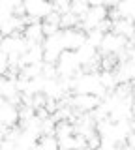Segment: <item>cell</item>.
<instances>
[{
  "label": "cell",
  "mask_w": 135,
  "mask_h": 150,
  "mask_svg": "<svg viewBox=\"0 0 135 150\" xmlns=\"http://www.w3.org/2000/svg\"><path fill=\"white\" fill-rule=\"evenodd\" d=\"M57 71L58 77H75V75L81 71V64H79L77 56L73 51H64L62 54L58 56L57 60Z\"/></svg>",
  "instance_id": "cell-1"
},
{
  "label": "cell",
  "mask_w": 135,
  "mask_h": 150,
  "mask_svg": "<svg viewBox=\"0 0 135 150\" xmlns=\"http://www.w3.org/2000/svg\"><path fill=\"white\" fill-rule=\"evenodd\" d=\"M26 49H28V43L25 41L23 34L0 38V51L6 56H21V54L26 53Z\"/></svg>",
  "instance_id": "cell-2"
},
{
  "label": "cell",
  "mask_w": 135,
  "mask_h": 150,
  "mask_svg": "<svg viewBox=\"0 0 135 150\" xmlns=\"http://www.w3.org/2000/svg\"><path fill=\"white\" fill-rule=\"evenodd\" d=\"M41 49H43V62L45 64H57L58 56L64 53V45L62 40H60V32L51 38H45L43 43H41Z\"/></svg>",
  "instance_id": "cell-3"
},
{
  "label": "cell",
  "mask_w": 135,
  "mask_h": 150,
  "mask_svg": "<svg viewBox=\"0 0 135 150\" xmlns=\"http://www.w3.org/2000/svg\"><path fill=\"white\" fill-rule=\"evenodd\" d=\"M100 105V100L90 94H71L69 96V107L77 115H88Z\"/></svg>",
  "instance_id": "cell-4"
},
{
  "label": "cell",
  "mask_w": 135,
  "mask_h": 150,
  "mask_svg": "<svg viewBox=\"0 0 135 150\" xmlns=\"http://www.w3.org/2000/svg\"><path fill=\"white\" fill-rule=\"evenodd\" d=\"M126 43H128L126 38L115 34V32H107V34H103V40H101L100 54H116L126 47Z\"/></svg>",
  "instance_id": "cell-5"
},
{
  "label": "cell",
  "mask_w": 135,
  "mask_h": 150,
  "mask_svg": "<svg viewBox=\"0 0 135 150\" xmlns=\"http://www.w3.org/2000/svg\"><path fill=\"white\" fill-rule=\"evenodd\" d=\"M60 40H62L64 51H75L85 43V32L79 28H69V30H60Z\"/></svg>",
  "instance_id": "cell-6"
},
{
  "label": "cell",
  "mask_w": 135,
  "mask_h": 150,
  "mask_svg": "<svg viewBox=\"0 0 135 150\" xmlns=\"http://www.w3.org/2000/svg\"><path fill=\"white\" fill-rule=\"evenodd\" d=\"M25 6V13L26 17H32V19H45L51 13V2H45V0H26L23 2Z\"/></svg>",
  "instance_id": "cell-7"
},
{
  "label": "cell",
  "mask_w": 135,
  "mask_h": 150,
  "mask_svg": "<svg viewBox=\"0 0 135 150\" xmlns=\"http://www.w3.org/2000/svg\"><path fill=\"white\" fill-rule=\"evenodd\" d=\"M113 73H115V79H116V84H120V83H133V77H135V64H133V60H126V62L118 64Z\"/></svg>",
  "instance_id": "cell-8"
},
{
  "label": "cell",
  "mask_w": 135,
  "mask_h": 150,
  "mask_svg": "<svg viewBox=\"0 0 135 150\" xmlns=\"http://www.w3.org/2000/svg\"><path fill=\"white\" fill-rule=\"evenodd\" d=\"M23 38L28 45H41L43 43V32H41V21L32 23V25H26L23 28Z\"/></svg>",
  "instance_id": "cell-9"
},
{
  "label": "cell",
  "mask_w": 135,
  "mask_h": 150,
  "mask_svg": "<svg viewBox=\"0 0 135 150\" xmlns=\"http://www.w3.org/2000/svg\"><path fill=\"white\" fill-rule=\"evenodd\" d=\"M19 62H21V68L23 66H32V64H41L43 62V49H41V45H28L26 53L19 56Z\"/></svg>",
  "instance_id": "cell-10"
},
{
  "label": "cell",
  "mask_w": 135,
  "mask_h": 150,
  "mask_svg": "<svg viewBox=\"0 0 135 150\" xmlns=\"http://www.w3.org/2000/svg\"><path fill=\"white\" fill-rule=\"evenodd\" d=\"M23 28H25L23 19L15 17V15H10L6 21L2 23V26H0V34H2V38L13 36V34H23Z\"/></svg>",
  "instance_id": "cell-11"
},
{
  "label": "cell",
  "mask_w": 135,
  "mask_h": 150,
  "mask_svg": "<svg viewBox=\"0 0 135 150\" xmlns=\"http://www.w3.org/2000/svg\"><path fill=\"white\" fill-rule=\"evenodd\" d=\"M133 21H129V19H118V21H113V28H111V32H115V34L126 38V40H133Z\"/></svg>",
  "instance_id": "cell-12"
},
{
  "label": "cell",
  "mask_w": 135,
  "mask_h": 150,
  "mask_svg": "<svg viewBox=\"0 0 135 150\" xmlns=\"http://www.w3.org/2000/svg\"><path fill=\"white\" fill-rule=\"evenodd\" d=\"M75 56H77L79 64H81V68H83L85 64L92 62V60H96L98 56H100V53H98V49H94L92 45H88L86 41H85V43H83V45L75 51Z\"/></svg>",
  "instance_id": "cell-13"
},
{
  "label": "cell",
  "mask_w": 135,
  "mask_h": 150,
  "mask_svg": "<svg viewBox=\"0 0 135 150\" xmlns=\"http://www.w3.org/2000/svg\"><path fill=\"white\" fill-rule=\"evenodd\" d=\"M115 11L118 19H129L133 21V15H135V2L133 0H120V2L115 4Z\"/></svg>",
  "instance_id": "cell-14"
},
{
  "label": "cell",
  "mask_w": 135,
  "mask_h": 150,
  "mask_svg": "<svg viewBox=\"0 0 135 150\" xmlns=\"http://www.w3.org/2000/svg\"><path fill=\"white\" fill-rule=\"evenodd\" d=\"M98 81H100L105 92H113L116 86V79L113 71H98Z\"/></svg>",
  "instance_id": "cell-15"
},
{
  "label": "cell",
  "mask_w": 135,
  "mask_h": 150,
  "mask_svg": "<svg viewBox=\"0 0 135 150\" xmlns=\"http://www.w3.org/2000/svg\"><path fill=\"white\" fill-rule=\"evenodd\" d=\"M69 135H75L71 122H58V124H54V139H64V137H69Z\"/></svg>",
  "instance_id": "cell-16"
},
{
  "label": "cell",
  "mask_w": 135,
  "mask_h": 150,
  "mask_svg": "<svg viewBox=\"0 0 135 150\" xmlns=\"http://www.w3.org/2000/svg\"><path fill=\"white\" fill-rule=\"evenodd\" d=\"M30 150H58V144H57V139L54 137H45V135H41L38 139V143Z\"/></svg>",
  "instance_id": "cell-17"
},
{
  "label": "cell",
  "mask_w": 135,
  "mask_h": 150,
  "mask_svg": "<svg viewBox=\"0 0 135 150\" xmlns=\"http://www.w3.org/2000/svg\"><path fill=\"white\" fill-rule=\"evenodd\" d=\"M88 8H90V6H88L86 0H75V2H69V13H73V15L79 17V19L88 11Z\"/></svg>",
  "instance_id": "cell-18"
},
{
  "label": "cell",
  "mask_w": 135,
  "mask_h": 150,
  "mask_svg": "<svg viewBox=\"0 0 135 150\" xmlns=\"http://www.w3.org/2000/svg\"><path fill=\"white\" fill-rule=\"evenodd\" d=\"M43 64V62H41ZM41 64H32V66H23L21 71H19V77L23 79H34L41 73Z\"/></svg>",
  "instance_id": "cell-19"
},
{
  "label": "cell",
  "mask_w": 135,
  "mask_h": 150,
  "mask_svg": "<svg viewBox=\"0 0 135 150\" xmlns=\"http://www.w3.org/2000/svg\"><path fill=\"white\" fill-rule=\"evenodd\" d=\"M79 26V17H75L73 13H66L60 15V30H69V28H77Z\"/></svg>",
  "instance_id": "cell-20"
},
{
  "label": "cell",
  "mask_w": 135,
  "mask_h": 150,
  "mask_svg": "<svg viewBox=\"0 0 135 150\" xmlns=\"http://www.w3.org/2000/svg\"><path fill=\"white\" fill-rule=\"evenodd\" d=\"M85 40H86V43L92 45L94 49H100L101 40H103V34H101V32H98L96 28H94V30H90V32H86V34H85Z\"/></svg>",
  "instance_id": "cell-21"
},
{
  "label": "cell",
  "mask_w": 135,
  "mask_h": 150,
  "mask_svg": "<svg viewBox=\"0 0 135 150\" xmlns=\"http://www.w3.org/2000/svg\"><path fill=\"white\" fill-rule=\"evenodd\" d=\"M41 77L45 81H51V79H58V71H57V66L54 64H41Z\"/></svg>",
  "instance_id": "cell-22"
},
{
  "label": "cell",
  "mask_w": 135,
  "mask_h": 150,
  "mask_svg": "<svg viewBox=\"0 0 135 150\" xmlns=\"http://www.w3.org/2000/svg\"><path fill=\"white\" fill-rule=\"evenodd\" d=\"M51 11L58 13V15H66L69 11V2L68 0H57V2L51 4Z\"/></svg>",
  "instance_id": "cell-23"
},
{
  "label": "cell",
  "mask_w": 135,
  "mask_h": 150,
  "mask_svg": "<svg viewBox=\"0 0 135 150\" xmlns=\"http://www.w3.org/2000/svg\"><path fill=\"white\" fill-rule=\"evenodd\" d=\"M41 32H43V38H51L54 34H58L60 28L57 25H49V23H41Z\"/></svg>",
  "instance_id": "cell-24"
},
{
  "label": "cell",
  "mask_w": 135,
  "mask_h": 150,
  "mask_svg": "<svg viewBox=\"0 0 135 150\" xmlns=\"http://www.w3.org/2000/svg\"><path fill=\"white\" fill-rule=\"evenodd\" d=\"M45 103H47V98L43 96V94H34V96H32V103H30V107L32 109H40V107H45Z\"/></svg>",
  "instance_id": "cell-25"
},
{
  "label": "cell",
  "mask_w": 135,
  "mask_h": 150,
  "mask_svg": "<svg viewBox=\"0 0 135 150\" xmlns=\"http://www.w3.org/2000/svg\"><path fill=\"white\" fill-rule=\"evenodd\" d=\"M100 143H101V139H100V135H98V133L86 137V148L88 150H98V148H100Z\"/></svg>",
  "instance_id": "cell-26"
},
{
  "label": "cell",
  "mask_w": 135,
  "mask_h": 150,
  "mask_svg": "<svg viewBox=\"0 0 135 150\" xmlns=\"http://www.w3.org/2000/svg\"><path fill=\"white\" fill-rule=\"evenodd\" d=\"M43 23H49V25H57V26L60 28V15H58V13H54V11H51L49 15L43 19Z\"/></svg>",
  "instance_id": "cell-27"
},
{
  "label": "cell",
  "mask_w": 135,
  "mask_h": 150,
  "mask_svg": "<svg viewBox=\"0 0 135 150\" xmlns=\"http://www.w3.org/2000/svg\"><path fill=\"white\" fill-rule=\"evenodd\" d=\"M8 71V56L0 51V75H6Z\"/></svg>",
  "instance_id": "cell-28"
},
{
  "label": "cell",
  "mask_w": 135,
  "mask_h": 150,
  "mask_svg": "<svg viewBox=\"0 0 135 150\" xmlns=\"http://www.w3.org/2000/svg\"><path fill=\"white\" fill-rule=\"evenodd\" d=\"M0 150H19V148H17L15 143H11V141H6V139H4L2 143H0Z\"/></svg>",
  "instance_id": "cell-29"
},
{
  "label": "cell",
  "mask_w": 135,
  "mask_h": 150,
  "mask_svg": "<svg viewBox=\"0 0 135 150\" xmlns=\"http://www.w3.org/2000/svg\"><path fill=\"white\" fill-rule=\"evenodd\" d=\"M4 83H6V77L0 75V94H2V88H4Z\"/></svg>",
  "instance_id": "cell-30"
},
{
  "label": "cell",
  "mask_w": 135,
  "mask_h": 150,
  "mask_svg": "<svg viewBox=\"0 0 135 150\" xmlns=\"http://www.w3.org/2000/svg\"><path fill=\"white\" fill-rule=\"evenodd\" d=\"M8 17H10V15H6V13H2V11H0V26H2V23L6 21Z\"/></svg>",
  "instance_id": "cell-31"
}]
</instances>
